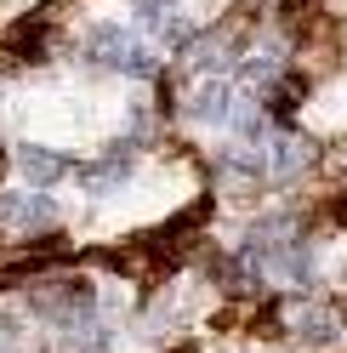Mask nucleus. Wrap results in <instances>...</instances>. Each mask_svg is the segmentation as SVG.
Listing matches in <instances>:
<instances>
[{"label": "nucleus", "mask_w": 347, "mask_h": 353, "mask_svg": "<svg viewBox=\"0 0 347 353\" xmlns=\"http://www.w3.org/2000/svg\"><path fill=\"white\" fill-rule=\"evenodd\" d=\"M0 228L46 234V228H57V200H40V194H0Z\"/></svg>", "instance_id": "nucleus-4"}, {"label": "nucleus", "mask_w": 347, "mask_h": 353, "mask_svg": "<svg viewBox=\"0 0 347 353\" xmlns=\"http://www.w3.org/2000/svg\"><path fill=\"white\" fill-rule=\"evenodd\" d=\"M85 63L114 69V74H137V80L160 69L154 52H148L132 29H120V23H92V29H85Z\"/></svg>", "instance_id": "nucleus-1"}, {"label": "nucleus", "mask_w": 347, "mask_h": 353, "mask_svg": "<svg viewBox=\"0 0 347 353\" xmlns=\"http://www.w3.org/2000/svg\"><path fill=\"white\" fill-rule=\"evenodd\" d=\"M291 325H296V336H308V342H330L336 336V314L330 307H296Z\"/></svg>", "instance_id": "nucleus-10"}, {"label": "nucleus", "mask_w": 347, "mask_h": 353, "mask_svg": "<svg viewBox=\"0 0 347 353\" xmlns=\"http://www.w3.org/2000/svg\"><path fill=\"white\" fill-rule=\"evenodd\" d=\"M233 108H240V97H233V85H228L222 74H211V80H200V85L188 92V120H200V125L233 120Z\"/></svg>", "instance_id": "nucleus-5"}, {"label": "nucleus", "mask_w": 347, "mask_h": 353, "mask_svg": "<svg viewBox=\"0 0 347 353\" xmlns=\"http://www.w3.org/2000/svg\"><path fill=\"white\" fill-rule=\"evenodd\" d=\"M182 57H188V69H200V74H222L228 63H240V57H233V29L193 34L188 46H182Z\"/></svg>", "instance_id": "nucleus-6"}, {"label": "nucleus", "mask_w": 347, "mask_h": 353, "mask_svg": "<svg viewBox=\"0 0 347 353\" xmlns=\"http://www.w3.org/2000/svg\"><path fill=\"white\" fill-rule=\"evenodd\" d=\"M137 17H143V29H154L160 40H182L188 23H182V0H132Z\"/></svg>", "instance_id": "nucleus-8"}, {"label": "nucleus", "mask_w": 347, "mask_h": 353, "mask_svg": "<svg viewBox=\"0 0 347 353\" xmlns=\"http://www.w3.org/2000/svg\"><path fill=\"white\" fill-rule=\"evenodd\" d=\"M34 307L46 314L52 325H92V314H97V296H92V285H80V279H46V285H34Z\"/></svg>", "instance_id": "nucleus-2"}, {"label": "nucleus", "mask_w": 347, "mask_h": 353, "mask_svg": "<svg viewBox=\"0 0 347 353\" xmlns=\"http://www.w3.org/2000/svg\"><path fill=\"white\" fill-rule=\"evenodd\" d=\"M17 171H23V176H29L34 188H57L63 176L74 171V160H69V154H57V148H40V143H23V148H17Z\"/></svg>", "instance_id": "nucleus-7"}, {"label": "nucleus", "mask_w": 347, "mask_h": 353, "mask_svg": "<svg viewBox=\"0 0 347 353\" xmlns=\"http://www.w3.org/2000/svg\"><path fill=\"white\" fill-rule=\"evenodd\" d=\"M132 165H137V154H132V143H114L103 154L97 165H85L80 176H85V188H114L120 176H132Z\"/></svg>", "instance_id": "nucleus-9"}, {"label": "nucleus", "mask_w": 347, "mask_h": 353, "mask_svg": "<svg viewBox=\"0 0 347 353\" xmlns=\"http://www.w3.org/2000/svg\"><path fill=\"white\" fill-rule=\"evenodd\" d=\"M262 171L268 176H296V171H308L313 165V143L308 137H296V131H273L268 125V137H262Z\"/></svg>", "instance_id": "nucleus-3"}]
</instances>
